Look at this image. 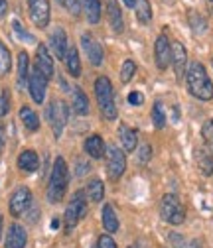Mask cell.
Returning a JSON list of instances; mask_svg holds the SVG:
<instances>
[{"instance_id":"ba28073f","label":"cell","mask_w":213,"mask_h":248,"mask_svg":"<svg viewBox=\"0 0 213 248\" xmlns=\"http://www.w3.org/2000/svg\"><path fill=\"white\" fill-rule=\"evenodd\" d=\"M28 10L36 28H48L51 18L49 0H28Z\"/></svg>"},{"instance_id":"f546056e","label":"cell","mask_w":213,"mask_h":248,"mask_svg":"<svg viewBox=\"0 0 213 248\" xmlns=\"http://www.w3.org/2000/svg\"><path fill=\"white\" fill-rule=\"evenodd\" d=\"M166 110H164V105L160 101L154 103V107H152V124H154V128L162 130L166 126Z\"/></svg>"},{"instance_id":"7bdbcfd3","label":"cell","mask_w":213,"mask_h":248,"mask_svg":"<svg viewBox=\"0 0 213 248\" xmlns=\"http://www.w3.org/2000/svg\"><path fill=\"white\" fill-rule=\"evenodd\" d=\"M162 2H164V4H168V6H172V4L176 2V0H162Z\"/></svg>"},{"instance_id":"b9f144b4","label":"cell","mask_w":213,"mask_h":248,"mask_svg":"<svg viewBox=\"0 0 213 248\" xmlns=\"http://www.w3.org/2000/svg\"><path fill=\"white\" fill-rule=\"evenodd\" d=\"M57 227H59V221H57V219H53V221H51V229H57Z\"/></svg>"},{"instance_id":"30bf717a","label":"cell","mask_w":213,"mask_h":248,"mask_svg":"<svg viewBox=\"0 0 213 248\" xmlns=\"http://www.w3.org/2000/svg\"><path fill=\"white\" fill-rule=\"evenodd\" d=\"M154 59L160 71H166L172 63V44L164 34L158 36L154 42Z\"/></svg>"},{"instance_id":"4fadbf2b","label":"cell","mask_w":213,"mask_h":248,"mask_svg":"<svg viewBox=\"0 0 213 248\" xmlns=\"http://www.w3.org/2000/svg\"><path fill=\"white\" fill-rule=\"evenodd\" d=\"M172 65H174L176 77L181 81L188 71V51L181 42H172Z\"/></svg>"},{"instance_id":"cb8c5ba5","label":"cell","mask_w":213,"mask_h":248,"mask_svg":"<svg viewBox=\"0 0 213 248\" xmlns=\"http://www.w3.org/2000/svg\"><path fill=\"white\" fill-rule=\"evenodd\" d=\"M103 229L107 231V234H113V232H116L118 231V217H116V213H115V209H113V205H105L103 207Z\"/></svg>"},{"instance_id":"7a4b0ae2","label":"cell","mask_w":213,"mask_h":248,"mask_svg":"<svg viewBox=\"0 0 213 248\" xmlns=\"http://www.w3.org/2000/svg\"><path fill=\"white\" fill-rule=\"evenodd\" d=\"M69 185V170L64 158H55L53 168H51V175H49V185H48V201L51 205L64 201L66 191Z\"/></svg>"},{"instance_id":"4316f807","label":"cell","mask_w":213,"mask_h":248,"mask_svg":"<svg viewBox=\"0 0 213 248\" xmlns=\"http://www.w3.org/2000/svg\"><path fill=\"white\" fill-rule=\"evenodd\" d=\"M87 197L89 201H93V203H101L105 199V185L101 179H91L87 183Z\"/></svg>"},{"instance_id":"7dc6e473","label":"cell","mask_w":213,"mask_h":248,"mask_svg":"<svg viewBox=\"0 0 213 248\" xmlns=\"http://www.w3.org/2000/svg\"><path fill=\"white\" fill-rule=\"evenodd\" d=\"M129 248H136V246H129Z\"/></svg>"},{"instance_id":"836d02e7","label":"cell","mask_w":213,"mask_h":248,"mask_svg":"<svg viewBox=\"0 0 213 248\" xmlns=\"http://www.w3.org/2000/svg\"><path fill=\"white\" fill-rule=\"evenodd\" d=\"M201 136L205 140V144L213 150V118H209L203 126H201Z\"/></svg>"},{"instance_id":"ac0fdd59","label":"cell","mask_w":213,"mask_h":248,"mask_svg":"<svg viewBox=\"0 0 213 248\" xmlns=\"http://www.w3.org/2000/svg\"><path fill=\"white\" fill-rule=\"evenodd\" d=\"M196 164H197V170L201 171V175L209 177L213 175V154L209 148H196Z\"/></svg>"},{"instance_id":"277c9868","label":"cell","mask_w":213,"mask_h":248,"mask_svg":"<svg viewBox=\"0 0 213 248\" xmlns=\"http://www.w3.org/2000/svg\"><path fill=\"white\" fill-rule=\"evenodd\" d=\"M160 217H162V221L168 223V225H181L186 221V207L184 203L180 201L178 195L174 193H166L160 201Z\"/></svg>"},{"instance_id":"6da1fadb","label":"cell","mask_w":213,"mask_h":248,"mask_svg":"<svg viewBox=\"0 0 213 248\" xmlns=\"http://www.w3.org/2000/svg\"><path fill=\"white\" fill-rule=\"evenodd\" d=\"M186 83L190 95L197 101H211L213 99V83L199 61H192L186 71Z\"/></svg>"},{"instance_id":"60d3db41","label":"cell","mask_w":213,"mask_h":248,"mask_svg":"<svg viewBox=\"0 0 213 248\" xmlns=\"http://www.w3.org/2000/svg\"><path fill=\"white\" fill-rule=\"evenodd\" d=\"M123 2H125L127 6H131V8H134V2H136V0H123Z\"/></svg>"},{"instance_id":"4dcf8cb0","label":"cell","mask_w":213,"mask_h":248,"mask_svg":"<svg viewBox=\"0 0 213 248\" xmlns=\"http://www.w3.org/2000/svg\"><path fill=\"white\" fill-rule=\"evenodd\" d=\"M12 69V55L8 51V47L0 42V77L8 75Z\"/></svg>"},{"instance_id":"83f0119b","label":"cell","mask_w":213,"mask_h":248,"mask_svg":"<svg viewBox=\"0 0 213 248\" xmlns=\"http://www.w3.org/2000/svg\"><path fill=\"white\" fill-rule=\"evenodd\" d=\"M134 14L140 24H148L152 20V6L150 0H136L134 2Z\"/></svg>"},{"instance_id":"8992f818","label":"cell","mask_w":213,"mask_h":248,"mask_svg":"<svg viewBox=\"0 0 213 248\" xmlns=\"http://www.w3.org/2000/svg\"><path fill=\"white\" fill-rule=\"evenodd\" d=\"M46 116L51 124V130H53V136L59 138L64 134V128L67 124V118H69V108H67V103L66 101H53L48 110H46Z\"/></svg>"},{"instance_id":"5bb4252c","label":"cell","mask_w":213,"mask_h":248,"mask_svg":"<svg viewBox=\"0 0 213 248\" xmlns=\"http://www.w3.org/2000/svg\"><path fill=\"white\" fill-rule=\"evenodd\" d=\"M36 69L49 81L53 75H55V69H53V59L49 55V49L46 44H40L36 47Z\"/></svg>"},{"instance_id":"52a82bcc","label":"cell","mask_w":213,"mask_h":248,"mask_svg":"<svg viewBox=\"0 0 213 248\" xmlns=\"http://www.w3.org/2000/svg\"><path fill=\"white\" fill-rule=\"evenodd\" d=\"M127 171V156L123 154V150L116 146H109L107 148V173L113 181L120 179L123 173Z\"/></svg>"},{"instance_id":"ffe728a7","label":"cell","mask_w":213,"mask_h":248,"mask_svg":"<svg viewBox=\"0 0 213 248\" xmlns=\"http://www.w3.org/2000/svg\"><path fill=\"white\" fill-rule=\"evenodd\" d=\"M118 140L123 144V150L125 152H134L136 150V144H138V134L134 128L127 126V124H120L118 126Z\"/></svg>"},{"instance_id":"ab89813d","label":"cell","mask_w":213,"mask_h":248,"mask_svg":"<svg viewBox=\"0 0 213 248\" xmlns=\"http://www.w3.org/2000/svg\"><path fill=\"white\" fill-rule=\"evenodd\" d=\"M8 12V0H0V20H2Z\"/></svg>"},{"instance_id":"d6a6232c","label":"cell","mask_w":213,"mask_h":248,"mask_svg":"<svg viewBox=\"0 0 213 248\" xmlns=\"http://www.w3.org/2000/svg\"><path fill=\"white\" fill-rule=\"evenodd\" d=\"M134 73H136V63H134L132 59H125L123 67H120V81L129 83V81L134 77Z\"/></svg>"},{"instance_id":"f6af8a7d","label":"cell","mask_w":213,"mask_h":248,"mask_svg":"<svg viewBox=\"0 0 213 248\" xmlns=\"http://www.w3.org/2000/svg\"><path fill=\"white\" fill-rule=\"evenodd\" d=\"M0 234H2V217H0Z\"/></svg>"},{"instance_id":"603a6c76","label":"cell","mask_w":213,"mask_h":248,"mask_svg":"<svg viewBox=\"0 0 213 248\" xmlns=\"http://www.w3.org/2000/svg\"><path fill=\"white\" fill-rule=\"evenodd\" d=\"M66 65H67V71L71 73V77H81V59H79V51L75 46H71L67 49V55H66Z\"/></svg>"},{"instance_id":"7402d4cb","label":"cell","mask_w":213,"mask_h":248,"mask_svg":"<svg viewBox=\"0 0 213 248\" xmlns=\"http://www.w3.org/2000/svg\"><path fill=\"white\" fill-rule=\"evenodd\" d=\"M81 10L85 12L89 24L101 22V0H81Z\"/></svg>"},{"instance_id":"9a60e30c","label":"cell","mask_w":213,"mask_h":248,"mask_svg":"<svg viewBox=\"0 0 213 248\" xmlns=\"http://www.w3.org/2000/svg\"><path fill=\"white\" fill-rule=\"evenodd\" d=\"M26 242H28L26 229L22 225H18V223H12L8 227V232H6L4 248H26Z\"/></svg>"},{"instance_id":"2e32d148","label":"cell","mask_w":213,"mask_h":248,"mask_svg":"<svg viewBox=\"0 0 213 248\" xmlns=\"http://www.w3.org/2000/svg\"><path fill=\"white\" fill-rule=\"evenodd\" d=\"M49 46H51V49H53V53H55L57 59H66L69 46H67V34H66L64 28H55L53 32H51Z\"/></svg>"},{"instance_id":"7c38bea8","label":"cell","mask_w":213,"mask_h":248,"mask_svg":"<svg viewBox=\"0 0 213 248\" xmlns=\"http://www.w3.org/2000/svg\"><path fill=\"white\" fill-rule=\"evenodd\" d=\"M28 89H30V95H32L34 103H36V105H44V99H46V89H48V79H46L38 69H34L32 73H30Z\"/></svg>"},{"instance_id":"d4e9b609","label":"cell","mask_w":213,"mask_h":248,"mask_svg":"<svg viewBox=\"0 0 213 248\" xmlns=\"http://www.w3.org/2000/svg\"><path fill=\"white\" fill-rule=\"evenodd\" d=\"M20 118H22V122H24L26 130L36 132V130L40 128V116L34 112V108H30V107H22V108H20Z\"/></svg>"},{"instance_id":"3957f363","label":"cell","mask_w":213,"mask_h":248,"mask_svg":"<svg viewBox=\"0 0 213 248\" xmlns=\"http://www.w3.org/2000/svg\"><path fill=\"white\" fill-rule=\"evenodd\" d=\"M95 97H97V105L101 108V114L107 120H115L116 118V105H115V89L109 77L99 75L95 81Z\"/></svg>"},{"instance_id":"e0dca14e","label":"cell","mask_w":213,"mask_h":248,"mask_svg":"<svg viewBox=\"0 0 213 248\" xmlns=\"http://www.w3.org/2000/svg\"><path fill=\"white\" fill-rule=\"evenodd\" d=\"M83 148H85L87 156L93 158V160H101V158L105 156V152H107V146H105V140H103L101 134H91V136H87Z\"/></svg>"},{"instance_id":"e575fe53","label":"cell","mask_w":213,"mask_h":248,"mask_svg":"<svg viewBox=\"0 0 213 248\" xmlns=\"http://www.w3.org/2000/svg\"><path fill=\"white\" fill-rule=\"evenodd\" d=\"M57 2L62 4L69 14H73V16H77L79 10H81V0H57Z\"/></svg>"},{"instance_id":"44dd1931","label":"cell","mask_w":213,"mask_h":248,"mask_svg":"<svg viewBox=\"0 0 213 248\" xmlns=\"http://www.w3.org/2000/svg\"><path fill=\"white\" fill-rule=\"evenodd\" d=\"M18 168L26 173H34L40 168V158L34 150H24L18 156Z\"/></svg>"},{"instance_id":"1f68e13d","label":"cell","mask_w":213,"mask_h":248,"mask_svg":"<svg viewBox=\"0 0 213 248\" xmlns=\"http://www.w3.org/2000/svg\"><path fill=\"white\" fill-rule=\"evenodd\" d=\"M190 26L194 28V32H196V34H203L205 30H207V22H205V18L199 16L196 10L190 12Z\"/></svg>"},{"instance_id":"bcb514c9","label":"cell","mask_w":213,"mask_h":248,"mask_svg":"<svg viewBox=\"0 0 213 248\" xmlns=\"http://www.w3.org/2000/svg\"><path fill=\"white\" fill-rule=\"evenodd\" d=\"M211 65H213V57H211Z\"/></svg>"},{"instance_id":"d6986e66","label":"cell","mask_w":213,"mask_h":248,"mask_svg":"<svg viewBox=\"0 0 213 248\" xmlns=\"http://www.w3.org/2000/svg\"><path fill=\"white\" fill-rule=\"evenodd\" d=\"M107 18L111 22V28L116 34H120L125 30V20H123V12H120V6L116 0H109L107 2Z\"/></svg>"},{"instance_id":"484cf974","label":"cell","mask_w":213,"mask_h":248,"mask_svg":"<svg viewBox=\"0 0 213 248\" xmlns=\"http://www.w3.org/2000/svg\"><path fill=\"white\" fill-rule=\"evenodd\" d=\"M71 107H73V110H75L77 114H81V116L89 114V99H87V95L83 93V89H79V87L73 89V101H71Z\"/></svg>"},{"instance_id":"f1b7e54d","label":"cell","mask_w":213,"mask_h":248,"mask_svg":"<svg viewBox=\"0 0 213 248\" xmlns=\"http://www.w3.org/2000/svg\"><path fill=\"white\" fill-rule=\"evenodd\" d=\"M30 79V57L26 51L18 53V83L26 85Z\"/></svg>"},{"instance_id":"c3c4849f","label":"cell","mask_w":213,"mask_h":248,"mask_svg":"<svg viewBox=\"0 0 213 248\" xmlns=\"http://www.w3.org/2000/svg\"><path fill=\"white\" fill-rule=\"evenodd\" d=\"M209 2H213V0H209Z\"/></svg>"},{"instance_id":"8d00e7d4","label":"cell","mask_w":213,"mask_h":248,"mask_svg":"<svg viewBox=\"0 0 213 248\" xmlns=\"http://www.w3.org/2000/svg\"><path fill=\"white\" fill-rule=\"evenodd\" d=\"M10 110V95L8 91H2L0 93V118H4Z\"/></svg>"},{"instance_id":"f35d334b","label":"cell","mask_w":213,"mask_h":248,"mask_svg":"<svg viewBox=\"0 0 213 248\" xmlns=\"http://www.w3.org/2000/svg\"><path fill=\"white\" fill-rule=\"evenodd\" d=\"M129 103L132 107H140L144 103V95H142V93H138V91H132L131 95H129Z\"/></svg>"},{"instance_id":"9c48e42d","label":"cell","mask_w":213,"mask_h":248,"mask_svg":"<svg viewBox=\"0 0 213 248\" xmlns=\"http://www.w3.org/2000/svg\"><path fill=\"white\" fill-rule=\"evenodd\" d=\"M30 205H32V191H30L28 187H24V185L12 193V197L8 201L10 215L16 217V219H18V217H22L30 209Z\"/></svg>"},{"instance_id":"8fae6325","label":"cell","mask_w":213,"mask_h":248,"mask_svg":"<svg viewBox=\"0 0 213 248\" xmlns=\"http://www.w3.org/2000/svg\"><path fill=\"white\" fill-rule=\"evenodd\" d=\"M81 46H83V49H85V53H87V57L91 61V65H95V67L103 65V59H105L103 47H101V44L93 36H91L89 32L81 36Z\"/></svg>"},{"instance_id":"5b68a950","label":"cell","mask_w":213,"mask_h":248,"mask_svg":"<svg viewBox=\"0 0 213 248\" xmlns=\"http://www.w3.org/2000/svg\"><path fill=\"white\" fill-rule=\"evenodd\" d=\"M85 215H87V193L85 191H77L71 197V201H69V205L66 209V217H64V221H66V232L67 234L75 231V227L81 223V219H83Z\"/></svg>"},{"instance_id":"74e56055","label":"cell","mask_w":213,"mask_h":248,"mask_svg":"<svg viewBox=\"0 0 213 248\" xmlns=\"http://www.w3.org/2000/svg\"><path fill=\"white\" fill-rule=\"evenodd\" d=\"M97 248H116V242L113 240L111 234H103V236H99V240H97Z\"/></svg>"},{"instance_id":"d590c367","label":"cell","mask_w":213,"mask_h":248,"mask_svg":"<svg viewBox=\"0 0 213 248\" xmlns=\"http://www.w3.org/2000/svg\"><path fill=\"white\" fill-rule=\"evenodd\" d=\"M150 158H152V146L144 142V144L138 148V164H148Z\"/></svg>"},{"instance_id":"ee69618b","label":"cell","mask_w":213,"mask_h":248,"mask_svg":"<svg viewBox=\"0 0 213 248\" xmlns=\"http://www.w3.org/2000/svg\"><path fill=\"white\" fill-rule=\"evenodd\" d=\"M2 146H4V138H2V134H0V152H2Z\"/></svg>"}]
</instances>
